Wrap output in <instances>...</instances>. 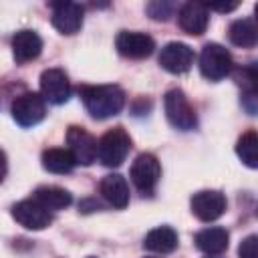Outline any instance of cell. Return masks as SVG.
Here are the masks:
<instances>
[{"instance_id": "10", "label": "cell", "mask_w": 258, "mask_h": 258, "mask_svg": "<svg viewBox=\"0 0 258 258\" xmlns=\"http://www.w3.org/2000/svg\"><path fill=\"white\" fill-rule=\"evenodd\" d=\"M115 46L125 58H147L155 48V40L145 32L121 30L115 38Z\"/></svg>"}, {"instance_id": "15", "label": "cell", "mask_w": 258, "mask_h": 258, "mask_svg": "<svg viewBox=\"0 0 258 258\" xmlns=\"http://www.w3.org/2000/svg\"><path fill=\"white\" fill-rule=\"evenodd\" d=\"M42 50V38L34 30H18L12 36V54L18 64L38 58Z\"/></svg>"}, {"instance_id": "9", "label": "cell", "mask_w": 258, "mask_h": 258, "mask_svg": "<svg viewBox=\"0 0 258 258\" xmlns=\"http://www.w3.org/2000/svg\"><path fill=\"white\" fill-rule=\"evenodd\" d=\"M71 83L62 69H46L40 75V97L52 105H62L69 101Z\"/></svg>"}, {"instance_id": "24", "label": "cell", "mask_w": 258, "mask_h": 258, "mask_svg": "<svg viewBox=\"0 0 258 258\" xmlns=\"http://www.w3.org/2000/svg\"><path fill=\"white\" fill-rule=\"evenodd\" d=\"M147 12L153 20H167L171 14V4L167 2H151L147 4Z\"/></svg>"}, {"instance_id": "4", "label": "cell", "mask_w": 258, "mask_h": 258, "mask_svg": "<svg viewBox=\"0 0 258 258\" xmlns=\"http://www.w3.org/2000/svg\"><path fill=\"white\" fill-rule=\"evenodd\" d=\"M200 71L208 81H222L232 71L230 52L218 42L204 44V48L200 52Z\"/></svg>"}, {"instance_id": "3", "label": "cell", "mask_w": 258, "mask_h": 258, "mask_svg": "<svg viewBox=\"0 0 258 258\" xmlns=\"http://www.w3.org/2000/svg\"><path fill=\"white\" fill-rule=\"evenodd\" d=\"M163 109H165L167 121L179 131H189L198 125L196 111H194L191 103L187 101V97L181 89H171V91L165 93Z\"/></svg>"}, {"instance_id": "17", "label": "cell", "mask_w": 258, "mask_h": 258, "mask_svg": "<svg viewBox=\"0 0 258 258\" xmlns=\"http://www.w3.org/2000/svg\"><path fill=\"white\" fill-rule=\"evenodd\" d=\"M198 250L210 254V256H216V254H222L226 248H228V242H230V234L224 230V228H204L196 234L194 238Z\"/></svg>"}, {"instance_id": "14", "label": "cell", "mask_w": 258, "mask_h": 258, "mask_svg": "<svg viewBox=\"0 0 258 258\" xmlns=\"http://www.w3.org/2000/svg\"><path fill=\"white\" fill-rule=\"evenodd\" d=\"M179 28L191 36H200L206 32L210 22V10L200 2H185L177 12Z\"/></svg>"}, {"instance_id": "5", "label": "cell", "mask_w": 258, "mask_h": 258, "mask_svg": "<svg viewBox=\"0 0 258 258\" xmlns=\"http://www.w3.org/2000/svg\"><path fill=\"white\" fill-rule=\"evenodd\" d=\"M10 113H12V119L20 125V127H34L38 125L44 115H46V105H44V99L38 95V93H22L18 95L12 105H10Z\"/></svg>"}, {"instance_id": "18", "label": "cell", "mask_w": 258, "mask_h": 258, "mask_svg": "<svg viewBox=\"0 0 258 258\" xmlns=\"http://www.w3.org/2000/svg\"><path fill=\"white\" fill-rule=\"evenodd\" d=\"M32 200L44 210H64L71 206L73 196L64 187H58V185H40L34 189Z\"/></svg>"}, {"instance_id": "13", "label": "cell", "mask_w": 258, "mask_h": 258, "mask_svg": "<svg viewBox=\"0 0 258 258\" xmlns=\"http://www.w3.org/2000/svg\"><path fill=\"white\" fill-rule=\"evenodd\" d=\"M52 26L62 34H75L83 26V6L77 2L52 4Z\"/></svg>"}, {"instance_id": "1", "label": "cell", "mask_w": 258, "mask_h": 258, "mask_svg": "<svg viewBox=\"0 0 258 258\" xmlns=\"http://www.w3.org/2000/svg\"><path fill=\"white\" fill-rule=\"evenodd\" d=\"M81 101L93 119H107L125 107V93L117 85H91L79 89Z\"/></svg>"}, {"instance_id": "7", "label": "cell", "mask_w": 258, "mask_h": 258, "mask_svg": "<svg viewBox=\"0 0 258 258\" xmlns=\"http://www.w3.org/2000/svg\"><path fill=\"white\" fill-rule=\"evenodd\" d=\"M67 149L71 151L75 163L91 165L97 159V139L83 127L71 125L67 131Z\"/></svg>"}, {"instance_id": "25", "label": "cell", "mask_w": 258, "mask_h": 258, "mask_svg": "<svg viewBox=\"0 0 258 258\" xmlns=\"http://www.w3.org/2000/svg\"><path fill=\"white\" fill-rule=\"evenodd\" d=\"M238 4L236 2H232V4H208L206 8L208 10H220V12H230V10H234Z\"/></svg>"}, {"instance_id": "20", "label": "cell", "mask_w": 258, "mask_h": 258, "mask_svg": "<svg viewBox=\"0 0 258 258\" xmlns=\"http://www.w3.org/2000/svg\"><path fill=\"white\" fill-rule=\"evenodd\" d=\"M42 167L50 173H71L73 167L77 165L71 151L69 149H62V147H50V149H44L42 151Z\"/></svg>"}, {"instance_id": "22", "label": "cell", "mask_w": 258, "mask_h": 258, "mask_svg": "<svg viewBox=\"0 0 258 258\" xmlns=\"http://www.w3.org/2000/svg\"><path fill=\"white\" fill-rule=\"evenodd\" d=\"M236 153L242 159V163H246L250 169L258 167V135L254 129L246 131L238 143H236Z\"/></svg>"}, {"instance_id": "16", "label": "cell", "mask_w": 258, "mask_h": 258, "mask_svg": "<svg viewBox=\"0 0 258 258\" xmlns=\"http://www.w3.org/2000/svg\"><path fill=\"white\" fill-rule=\"evenodd\" d=\"M99 191L107 200V204H111L117 210H123L129 204V185H127L125 177L119 173L105 175L99 183Z\"/></svg>"}, {"instance_id": "2", "label": "cell", "mask_w": 258, "mask_h": 258, "mask_svg": "<svg viewBox=\"0 0 258 258\" xmlns=\"http://www.w3.org/2000/svg\"><path fill=\"white\" fill-rule=\"evenodd\" d=\"M131 149V137L123 127H113L97 141V159L107 167H117L125 161Z\"/></svg>"}, {"instance_id": "8", "label": "cell", "mask_w": 258, "mask_h": 258, "mask_svg": "<svg viewBox=\"0 0 258 258\" xmlns=\"http://www.w3.org/2000/svg\"><path fill=\"white\" fill-rule=\"evenodd\" d=\"M191 214L202 222H214L226 212V196L218 189H202L191 196Z\"/></svg>"}, {"instance_id": "11", "label": "cell", "mask_w": 258, "mask_h": 258, "mask_svg": "<svg viewBox=\"0 0 258 258\" xmlns=\"http://www.w3.org/2000/svg\"><path fill=\"white\" fill-rule=\"evenodd\" d=\"M194 48L185 42H167L159 52V64L171 75L187 73L194 64Z\"/></svg>"}, {"instance_id": "27", "label": "cell", "mask_w": 258, "mask_h": 258, "mask_svg": "<svg viewBox=\"0 0 258 258\" xmlns=\"http://www.w3.org/2000/svg\"><path fill=\"white\" fill-rule=\"evenodd\" d=\"M89 258H95V256H89Z\"/></svg>"}, {"instance_id": "26", "label": "cell", "mask_w": 258, "mask_h": 258, "mask_svg": "<svg viewBox=\"0 0 258 258\" xmlns=\"http://www.w3.org/2000/svg\"><path fill=\"white\" fill-rule=\"evenodd\" d=\"M6 171H8V159H6V153L0 149V181H4Z\"/></svg>"}, {"instance_id": "12", "label": "cell", "mask_w": 258, "mask_h": 258, "mask_svg": "<svg viewBox=\"0 0 258 258\" xmlns=\"http://www.w3.org/2000/svg\"><path fill=\"white\" fill-rule=\"evenodd\" d=\"M12 218L26 230H44L50 226L52 216L34 200H22L12 206Z\"/></svg>"}, {"instance_id": "21", "label": "cell", "mask_w": 258, "mask_h": 258, "mask_svg": "<svg viewBox=\"0 0 258 258\" xmlns=\"http://www.w3.org/2000/svg\"><path fill=\"white\" fill-rule=\"evenodd\" d=\"M228 36H230V42L236 44V46H242V48L254 46L256 40H258V28H256L254 18H240V20H234V22L230 24Z\"/></svg>"}, {"instance_id": "19", "label": "cell", "mask_w": 258, "mask_h": 258, "mask_svg": "<svg viewBox=\"0 0 258 258\" xmlns=\"http://www.w3.org/2000/svg\"><path fill=\"white\" fill-rule=\"evenodd\" d=\"M143 246L157 254H169L177 248V232L171 226H157L147 232Z\"/></svg>"}, {"instance_id": "6", "label": "cell", "mask_w": 258, "mask_h": 258, "mask_svg": "<svg viewBox=\"0 0 258 258\" xmlns=\"http://www.w3.org/2000/svg\"><path fill=\"white\" fill-rule=\"evenodd\" d=\"M129 175H131L133 185L139 191L151 194L161 177V165L153 153H139L131 163Z\"/></svg>"}, {"instance_id": "23", "label": "cell", "mask_w": 258, "mask_h": 258, "mask_svg": "<svg viewBox=\"0 0 258 258\" xmlns=\"http://www.w3.org/2000/svg\"><path fill=\"white\" fill-rule=\"evenodd\" d=\"M240 258H258V236H248L242 240L240 248H238Z\"/></svg>"}]
</instances>
